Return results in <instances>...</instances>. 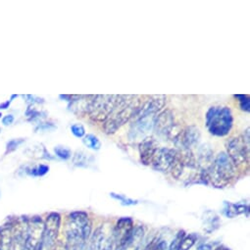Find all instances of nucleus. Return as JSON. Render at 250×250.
Segmentation results:
<instances>
[{
  "label": "nucleus",
  "instance_id": "9b49d317",
  "mask_svg": "<svg viewBox=\"0 0 250 250\" xmlns=\"http://www.w3.org/2000/svg\"><path fill=\"white\" fill-rule=\"evenodd\" d=\"M27 221L17 220L11 223V233H12V250H25L26 242V229Z\"/></svg>",
  "mask_w": 250,
  "mask_h": 250
},
{
  "label": "nucleus",
  "instance_id": "c756f323",
  "mask_svg": "<svg viewBox=\"0 0 250 250\" xmlns=\"http://www.w3.org/2000/svg\"><path fill=\"white\" fill-rule=\"evenodd\" d=\"M166 249H167V244L164 240H160L159 242L157 241L156 245L153 248V250H166Z\"/></svg>",
  "mask_w": 250,
  "mask_h": 250
},
{
  "label": "nucleus",
  "instance_id": "2eb2a0df",
  "mask_svg": "<svg viewBox=\"0 0 250 250\" xmlns=\"http://www.w3.org/2000/svg\"><path fill=\"white\" fill-rule=\"evenodd\" d=\"M107 236L103 226L98 227L90 235L85 250H104Z\"/></svg>",
  "mask_w": 250,
  "mask_h": 250
},
{
  "label": "nucleus",
  "instance_id": "473e14b6",
  "mask_svg": "<svg viewBox=\"0 0 250 250\" xmlns=\"http://www.w3.org/2000/svg\"><path fill=\"white\" fill-rule=\"evenodd\" d=\"M54 250H67V248H66V245L64 246V245L61 244V243H57L56 246H55V248H54Z\"/></svg>",
  "mask_w": 250,
  "mask_h": 250
},
{
  "label": "nucleus",
  "instance_id": "4468645a",
  "mask_svg": "<svg viewBox=\"0 0 250 250\" xmlns=\"http://www.w3.org/2000/svg\"><path fill=\"white\" fill-rule=\"evenodd\" d=\"M145 234L146 230L143 226L136 227L130 237L119 250H140L145 240Z\"/></svg>",
  "mask_w": 250,
  "mask_h": 250
},
{
  "label": "nucleus",
  "instance_id": "7ed1b4c3",
  "mask_svg": "<svg viewBox=\"0 0 250 250\" xmlns=\"http://www.w3.org/2000/svg\"><path fill=\"white\" fill-rule=\"evenodd\" d=\"M235 173L236 167L227 152L223 151L213 159L210 167L206 171L200 172L199 179L204 184L210 182L217 188H224L234 178Z\"/></svg>",
  "mask_w": 250,
  "mask_h": 250
},
{
  "label": "nucleus",
  "instance_id": "aec40b11",
  "mask_svg": "<svg viewBox=\"0 0 250 250\" xmlns=\"http://www.w3.org/2000/svg\"><path fill=\"white\" fill-rule=\"evenodd\" d=\"M88 154L86 155L85 153L82 152V151H78L75 156H74V159H73V163L76 165V166H79V167H85L87 163H89L88 161Z\"/></svg>",
  "mask_w": 250,
  "mask_h": 250
},
{
  "label": "nucleus",
  "instance_id": "393cba45",
  "mask_svg": "<svg viewBox=\"0 0 250 250\" xmlns=\"http://www.w3.org/2000/svg\"><path fill=\"white\" fill-rule=\"evenodd\" d=\"M71 132L76 138H83L85 136V130L82 124H74L71 126Z\"/></svg>",
  "mask_w": 250,
  "mask_h": 250
},
{
  "label": "nucleus",
  "instance_id": "f8f14e48",
  "mask_svg": "<svg viewBox=\"0 0 250 250\" xmlns=\"http://www.w3.org/2000/svg\"><path fill=\"white\" fill-rule=\"evenodd\" d=\"M158 148L157 142L153 138L144 139L139 147L142 163L145 165H151Z\"/></svg>",
  "mask_w": 250,
  "mask_h": 250
},
{
  "label": "nucleus",
  "instance_id": "a878e982",
  "mask_svg": "<svg viewBox=\"0 0 250 250\" xmlns=\"http://www.w3.org/2000/svg\"><path fill=\"white\" fill-rule=\"evenodd\" d=\"M25 143L24 139H18V140H12L10 142L7 143L6 145V153L8 152H12L14 150H16L21 145H23Z\"/></svg>",
  "mask_w": 250,
  "mask_h": 250
},
{
  "label": "nucleus",
  "instance_id": "c85d7f7f",
  "mask_svg": "<svg viewBox=\"0 0 250 250\" xmlns=\"http://www.w3.org/2000/svg\"><path fill=\"white\" fill-rule=\"evenodd\" d=\"M14 122V116L13 115H7L2 119V124L4 126H8V125H11Z\"/></svg>",
  "mask_w": 250,
  "mask_h": 250
},
{
  "label": "nucleus",
  "instance_id": "f3484780",
  "mask_svg": "<svg viewBox=\"0 0 250 250\" xmlns=\"http://www.w3.org/2000/svg\"><path fill=\"white\" fill-rule=\"evenodd\" d=\"M83 145L92 149V150H99L100 147H101V142L99 141V139L97 137H95L94 135H91V134H88V135H85L83 137Z\"/></svg>",
  "mask_w": 250,
  "mask_h": 250
},
{
  "label": "nucleus",
  "instance_id": "bb28decb",
  "mask_svg": "<svg viewBox=\"0 0 250 250\" xmlns=\"http://www.w3.org/2000/svg\"><path fill=\"white\" fill-rule=\"evenodd\" d=\"M24 98L27 99V101L31 104L36 103V102H38V103H43L44 102V100L42 98H39V97H36V96H33V95H24Z\"/></svg>",
  "mask_w": 250,
  "mask_h": 250
},
{
  "label": "nucleus",
  "instance_id": "ddd939ff",
  "mask_svg": "<svg viewBox=\"0 0 250 250\" xmlns=\"http://www.w3.org/2000/svg\"><path fill=\"white\" fill-rule=\"evenodd\" d=\"M200 138V130L194 126H189L186 130H183L179 144L184 147L185 150L190 151V149L198 144Z\"/></svg>",
  "mask_w": 250,
  "mask_h": 250
},
{
  "label": "nucleus",
  "instance_id": "6e6552de",
  "mask_svg": "<svg viewBox=\"0 0 250 250\" xmlns=\"http://www.w3.org/2000/svg\"><path fill=\"white\" fill-rule=\"evenodd\" d=\"M134 229H135L134 222L131 218L124 217L118 220L116 226L114 227L111 232L115 249L119 250L121 248V246L130 237Z\"/></svg>",
  "mask_w": 250,
  "mask_h": 250
},
{
  "label": "nucleus",
  "instance_id": "f03ea898",
  "mask_svg": "<svg viewBox=\"0 0 250 250\" xmlns=\"http://www.w3.org/2000/svg\"><path fill=\"white\" fill-rule=\"evenodd\" d=\"M142 100L138 95H120L115 111L103 123L106 135H114L122 126L135 118L142 108Z\"/></svg>",
  "mask_w": 250,
  "mask_h": 250
},
{
  "label": "nucleus",
  "instance_id": "f704fd0d",
  "mask_svg": "<svg viewBox=\"0 0 250 250\" xmlns=\"http://www.w3.org/2000/svg\"><path fill=\"white\" fill-rule=\"evenodd\" d=\"M1 116H2V115H1V113H0V118H1Z\"/></svg>",
  "mask_w": 250,
  "mask_h": 250
},
{
  "label": "nucleus",
  "instance_id": "72a5a7b5",
  "mask_svg": "<svg viewBox=\"0 0 250 250\" xmlns=\"http://www.w3.org/2000/svg\"><path fill=\"white\" fill-rule=\"evenodd\" d=\"M214 250H230L229 247H227V246H225V245H219V246H217Z\"/></svg>",
  "mask_w": 250,
  "mask_h": 250
},
{
  "label": "nucleus",
  "instance_id": "b1692460",
  "mask_svg": "<svg viewBox=\"0 0 250 250\" xmlns=\"http://www.w3.org/2000/svg\"><path fill=\"white\" fill-rule=\"evenodd\" d=\"M186 235V232L184 230H180L177 235L175 236V238L173 239V241L171 242L170 246L168 247L167 250H179L180 247V243L182 241V239L184 238V236Z\"/></svg>",
  "mask_w": 250,
  "mask_h": 250
},
{
  "label": "nucleus",
  "instance_id": "20e7f679",
  "mask_svg": "<svg viewBox=\"0 0 250 250\" xmlns=\"http://www.w3.org/2000/svg\"><path fill=\"white\" fill-rule=\"evenodd\" d=\"M209 133L216 137L228 136L233 126V116L228 106H212L205 116Z\"/></svg>",
  "mask_w": 250,
  "mask_h": 250
},
{
  "label": "nucleus",
  "instance_id": "a211bd4d",
  "mask_svg": "<svg viewBox=\"0 0 250 250\" xmlns=\"http://www.w3.org/2000/svg\"><path fill=\"white\" fill-rule=\"evenodd\" d=\"M197 240V235L194 233H190L188 235H185L180 243L179 250H189L192 248V246L195 244Z\"/></svg>",
  "mask_w": 250,
  "mask_h": 250
},
{
  "label": "nucleus",
  "instance_id": "6ab92c4d",
  "mask_svg": "<svg viewBox=\"0 0 250 250\" xmlns=\"http://www.w3.org/2000/svg\"><path fill=\"white\" fill-rule=\"evenodd\" d=\"M110 196L113 197L114 199L118 200L122 205L124 206H134L139 204V200L136 199H132L130 197H127L126 195L124 194H120V193H115V192H111Z\"/></svg>",
  "mask_w": 250,
  "mask_h": 250
},
{
  "label": "nucleus",
  "instance_id": "cd10ccee",
  "mask_svg": "<svg viewBox=\"0 0 250 250\" xmlns=\"http://www.w3.org/2000/svg\"><path fill=\"white\" fill-rule=\"evenodd\" d=\"M53 129H55V126H53L52 124H42L37 128L36 131H39V130H41V131H49V130H53Z\"/></svg>",
  "mask_w": 250,
  "mask_h": 250
},
{
  "label": "nucleus",
  "instance_id": "f257e3e1",
  "mask_svg": "<svg viewBox=\"0 0 250 250\" xmlns=\"http://www.w3.org/2000/svg\"><path fill=\"white\" fill-rule=\"evenodd\" d=\"M92 233L89 216L83 211H76L68 216L66 226L67 250H85Z\"/></svg>",
  "mask_w": 250,
  "mask_h": 250
},
{
  "label": "nucleus",
  "instance_id": "39448f33",
  "mask_svg": "<svg viewBox=\"0 0 250 250\" xmlns=\"http://www.w3.org/2000/svg\"><path fill=\"white\" fill-rule=\"evenodd\" d=\"M120 95H92L87 113L96 122H105L115 111Z\"/></svg>",
  "mask_w": 250,
  "mask_h": 250
},
{
  "label": "nucleus",
  "instance_id": "2f4dec72",
  "mask_svg": "<svg viewBox=\"0 0 250 250\" xmlns=\"http://www.w3.org/2000/svg\"><path fill=\"white\" fill-rule=\"evenodd\" d=\"M10 103H11V100L6 101V102H4L2 104H0V109H7V108H9Z\"/></svg>",
  "mask_w": 250,
  "mask_h": 250
},
{
  "label": "nucleus",
  "instance_id": "5701e85b",
  "mask_svg": "<svg viewBox=\"0 0 250 250\" xmlns=\"http://www.w3.org/2000/svg\"><path fill=\"white\" fill-rule=\"evenodd\" d=\"M234 97L238 99L239 106H240L241 110H243L245 112H249L250 111V99H249L248 95L237 94V95H234Z\"/></svg>",
  "mask_w": 250,
  "mask_h": 250
},
{
  "label": "nucleus",
  "instance_id": "4be33fe9",
  "mask_svg": "<svg viewBox=\"0 0 250 250\" xmlns=\"http://www.w3.org/2000/svg\"><path fill=\"white\" fill-rule=\"evenodd\" d=\"M54 152L59 158L63 159V160H68L72 156V152H71L70 148L65 147V146H56L54 148Z\"/></svg>",
  "mask_w": 250,
  "mask_h": 250
},
{
  "label": "nucleus",
  "instance_id": "412c9836",
  "mask_svg": "<svg viewBox=\"0 0 250 250\" xmlns=\"http://www.w3.org/2000/svg\"><path fill=\"white\" fill-rule=\"evenodd\" d=\"M49 171V167L46 166V165H39L38 167L36 168H32V169H29L27 171V173L30 175V176H34V177H42L44 175H46Z\"/></svg>",
  "mask_w": 250,
  "mask_h": 250
},
{
  "label": "nucleus",
  "instance_id": "0eeeda50",
  "mask_svg": "<svg viewBox=\"0 0 250 250\" xmlns=\"http://www.w3.org/2000/svg\"><path fill=\"white\" fill-rule=\"evenodd\" d=\"M43 236V222L40 217L27 221L25 250H42Z\"/></svg>",
  "mask_w": 250,
  "mask_h": 250
},
{
  "label": "nucleus",
  "instance_id": "9d476101",
  "mask_svg": "<svg viewBox=\"0 0 250 250\" xmlns=\"http://www.w3.org/2000/svg\"><path fill=\"white\" fill-rule=\"evenodd\" d=\"M175 126V119L172 111L165 110L157 115L153 129L159 136L168 137L169 133Z\"/></svg>",
  "mask_w": 250,
  "mask_h": 250
},
{
  "label": "nucleus",
  "instance_id": "423d86ee",
  "mask_svg": "<svg viewBox=\"0 0 250 250\" xmlns=\"http://www.w3.org/2000/svg\"><path fill=\"white\" fill-rule=\"evenodd\" d=\"M227 154L234 166H241L249 162V146L242 137H233L226 142Z\"/></svg>",
  "mask_w": 250,
  "mask_h": 250
},
{
  "label": "nucleus",
  "instance_id": "1a4fd4ad",
  "mask_svg": "<svg viewBox=\"0 0 250 250\" xmlns=\"http://www.w3.org/2000/svg\"><path fill=\"white\" fill-rule=\"evenodd\" d=\"M178 152L179 151L173 148L159 147L152 161V167L161 172L171 171L177 159Z\"/></svg>",
  "mask_w": 250,
  "mask_h": 250
},
{
  "label": "nucleus",
  "instance_id": "7c9ffc66",
  "mask_svg": "<svg viewBox=\"0 0 250 250\" xmlns=\"http://www.w3.org/2000/svg\"><path fill=\"white\" fill-rule=\"evenodd\" d=\"M197 250H213L212 248V245L209 244V243H203L201 245L198 246Z\"/></svg>",
  "mask_w": 250,
  "mask_h": 250
},
{
  "label": "nucleus",
  "instance_id": "dca6fc26",
  "mask_svg": "<svg viewBox=\"0 0 250 250\" xmlns=\"http://www.w3.org/2000/svg\"><path fill=\"white\" fill-rule=\"evenodd\" d=\"M224 214L225 216L229 218H234L235 216L248 213L249 207L245 204H234V203H229V202H225L224 203Z\"/></svg>",
  "mask_w": 250,
  "mask_h": 250
}]
</instances>
